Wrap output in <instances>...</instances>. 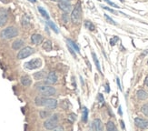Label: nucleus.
<instances>
[{"instance_id": "1", "label": "nucleus", "mask_w": 148, "mask_h": 131, "mask_svg": "<svg viewBox=\"0 0 148 131\" xmlns=\"http://www.w3.org/2000/svg\"><path fill=\"white\" fill-rule=\"evenodd\" d=\"M35 103L38 107H45L48 109H55L57 107V101L56 99L45 97H36Z\"/></svg>"}, {"instance_id": "2", "label": "nucleus", "mask_w": 148, "mask_h": 131, "mask_svg": "<svg viewBox=\"0 0 148 131\" xmlns=\"http://www.w3.org/2000/svg\"><path fill=\"white\" fill-rule=\"evenodd\" d=\"M36 88L37 90L39 91V92L45 96V97H51V96H54L56 94V89L51 87V86H48V85H46V84H40V85H37L36 86Z\"/></svg>"}, {"instance_id": "3", "label": "nucleus", "mask_w": 148, "mask_h": 131, "mask_svg": "<svg viewBox=\"0 0 148 131\" xmlns=\"http://www.w3.org/2000/svg\"><path fill=\"white\" fill-rule=\"evenodd\" d=\"M82 18V10H81V6L80 3H77L75 6L74 8L72 14H71V21L75 25H78L81 22Z\"/></svg>"}, {"instance_id": "4", "label": "nucleus", "mask_w": 148, "mask_h": 131, "mask_svg": "<svg viewBox=\"0 0 148 131\" xmlns=\"http://www.w3.org/2000/svg\"><path fill=\"white\" fill-rule=\"evenodd\" d=\"M18 35V30L14 27H8L1 32V37L5 39H11Z\"/></svg>"}, {"instance_id": "5", "label": "nucleus", "mask_w": 148, "mask_h": 131, "mask_svg": "<svg viewBox=\"0 0 148 131\" xmlns=\"http://www.w3.org/2000/svg\"><path fill=\"white\" fill-rule=\"evenodd\" d=\"M57 125H58V117H57V115H53L50 119H48L44 123L45 128H47L48 130L55 129L57 127Z\"/></svg>"}, {"instance_id": "6", "label": "nucleus", "mask_w": 148, "mask_h": 131, "mask_svg": "<svg viewBox=\"0 0 148 131\" xmlns=\"http://www.w3.org/2000/svg\"><path fill=\"white\" fill-rule=\"evenodd\" d=\"M41 66H42V61H41L40 58H34V59L25 63V67L27 69H30V70L39 68Z\"/></svg>"}, {"instance_id": "7", "label": "nucleus", "mask_w": 148, "mask_h": 131, "mask_svg": "<svg viewBox=\"0 0 148 131\" xmlns=\"http://www.w3.org/2000/svg\"><path fill=\"white\" fill-rule=\"evenodd\" d=\"M33 53H34L33 48L30 47H25L19 51V53L17 54V58L18 59H24V58H27L29 56H31Z\"/></svg>"}, {"instance_id": "8", "label": "nucleus", "mask_w": 148, "mask_h": 131, "mask_svg": "<svg viewBox=\"0 0 148 131\" xmlns=\"http://www.w3.org/2000/svg\"><path fill=\"white\" fill-rule=\"evenodd\" d=\"M58 6H59V8L65 13H69L72 9L71 4H70V2H68V1H60V2H58Z\"/></svg>"}, {"instance_id": "9", "label": "nucleus", "mask_w": 148, "mask_h": 131, "mask_svg": "<svg viewBox=\"0 0 148 131\" xmlns=\"http://www.w3.org/2000/svg\"><path fill=\"white\" fill-rule=\"evenodd\" d=\"M134 124H136V126L138 127L139 128H142V129H145V128H148V120L146 119H134Z\"/></svg>"}, {"instance_id": "10", "label": "nucleus", "mask_w": 148, "mask_h": 131, "mask_svg": "<svg viewBox=\"0 0 148 131\" xmlns=\"http://www.w3.org/2000/svg\"><path fill=\"white\" fill-rule=\"evenodd\" d=\"M47 84H50V85H53L55 83H56L57 81V76L55 72H50V73L47 75Z\"/></svg>"}, {"instance_id": "11", "label": "nucleus", "mask_w": 148, "mask_h": 131, "mask_svg": "<svg viewBox=\"0 0 148 131\" xmlns=\"http://www.w3.org/2000/svg\"><path fill=\"white\" fill-rule=\"evenodd\" d=\"M31 41L35 45H39L43 41V37L39 34H34L31 37Z\"/></svg>"}, {"instance_id": "12", "label": "nucleus", "mask_w": 148, "mask_h": 131, "mask_svg": "<svg viewBox=\"0 0 148 131\" xmlns=\"http://www.w3.org/2000/svg\"><path fill=\"white\" fill-rule=\"evenodd\" d=\"M8 21V13L5 10L0 11V27H3V26Z\"/></svg>"}, {"instance_id": "13", "label": "nucleus", "mask_w": 148, "mask_h": 131, "mask_svg": "<svg viewBox=\"0 0 148 131\" xmlns=\"http://www.w3.org/2000/svg\"><path fill=\"white\" fill-rule=\"evenodd\" d=\"M20 81H21V84L25 87H28L31 85V78L28 77V76H23L21 78H20Z\"/></svg>"}, {"instance_id": "14", "label": "nucleus", "mask_w": 148, "mask_h": 131, "mask_svg": "<svg viewBox=\"0 0 148 131\" xmlns=\"http://www.w3.org/2000/svg\"><path fill=\"white\" fill-rule=\"evenodd\" d=\"M93 128L96 131H100L103 130V125H102V122L100 119H95L94 123H93Z\"/></svg>"}, {"instance_id": "15", "label": "nucleus", "mask_w": 148, "mask_h": 131, "mask_svg": "<svg viewBox=\"0 0 148 131\" xmlns=\"http://www.w3.org/2000/svg\"><path fill=\"white\" fill-rule=\"evenodd\" d=\"M23 46H24V41L21 40V39H17V40H16L12 44V48H13V49L18 50V49H20Z\"/></svg>"}, {"instance_id": "16", "label": "nucleus", "mask_w": 148, "mask_h": 131, "mask_svg": "<svg viewBox=\"0 0 148 131\" xmlns=\"http://www.w3.org/2000/svg\"><path fill=\"white\" fill-rule=\"evenodd\" d=\"M137 97L141 100H145L148 97V94H147V92H145V90H139L137 92Z\"/></svg>"}, {"instance_id": "17", "label": "nucleus", "mask_w": 148, "mask_h": 131, "mask_svg": "<svg viewBox=\"0 0 148 131\" xmlns=\"http://www.w3.org/2000/svg\"><path fill=\"white\" fill-rule=\"evenodd\" d=\"M47 76V73L45 71H41V72H36L34 75V77L36 78V80H40V79H43L44 77H46Z\"/></svg>"}, {"instance_id": "18", "label": "nucleus", "mask_w": 148, "mask_h": 131, "mask_svg": "<svg viewBox=\"0 0 148 131\" xmlns=\"http://www.w3.org/2000/svg\"><path fill=\"white\" fill-rule=\"evenodd\" d=\"M67 43H68V45L70 46V47H71L73 49H75V50L77 52V53H80V48H79V47H78V46H77L74 41L69 40V39H68V40H67Z\"/></svg>"}, {"instance_id": "19", "label": "nucleus", "mask_w": 148, "mask_h": 131, "mask_svg": "<svg viewBox=\"0 0 148 131\" xmlns=\"http://www.w3.org/2000/svg\"><path fill=\"white\" fill-rule=\"evenodd\" d=\"M43 48L46 50V51H47V52L52 50V43H51V41L47 40V41L45 42L43 44Z\"/></svg>"}, {"instance_id": "20", "label": "nucleus", "mask_w": 148, "mask_h": 131, "mask_svg": "<svg viewBox=\"0 0 148 131\" xmlns=\"http://www.w3.org/2000/svg\"><path fill=\"white\" fill-rule=\"evenodd\" d=\"M38 11L40 12V14L45 17V18H47V19H49V15H48V13L43 8H41V6H38Z\"/></svg>"}, {"instance_id": "21", "label": "nucleus", "mask_w": 148, "mask_h": 131, "mask_svg": "<svg viewBox=\"0 0 148 131\" xmlns=\"http://www.w3.org/2000/svg\"><path fill=\"white\" fill-rule=\"evenodd\" d=\"M50 116H51L50 111H47V110L40 111V117H41V119H46V117H48Z\"/></svg>"}, {"instance_id": "22", "label": "nucleus", "mask_w": 148, "mask_h": 131, "mask_svg": "<svg viewBox=\"0 0 148 131\" xmlns=\"http://www.w3.org/2000/svg\"><path fill=\"white\" fill-rule=\"evenodd\" d=\"M106 129H107L108 131H114V130H115L116 128H115L114 124L112 121H109V122L106 124Z\"/></svg>"}, {"instance_id": "23", "label": "nucleus", "mask_w": 148, "mask_h": 131, "mask_svg": "<svg viewBox=\"0 0 148 131\" xmlns=\"http://www.w3.org/2000/svg\"><path fill=\"white\" fill-rule=\"evenodd\" d=\"M85 27L87 28V29H89L90 31H94L95 30V26L91 23V22H90V21H86L85 22Z\"/></svg>"}, {"instance_id": "24", "label": "nucleus", "mask_w": 148, "mask_h": 131, "mask_svg": "<svg viewBox=\"0 0 148 131\" xmlns=\"http://www.w3.org/2000/svg\"><path fill=\"white\" fill-rule=\"evenodd\" d=\"M92 55H93V57H94V62H95V66H96V68H97L98 70H99V72L101 73V69H100V64H99V62H98V59H97V57H96V55L94 53H92Z\"/></svg>"}, {"instance_id": "25", "label": "nucleus", "mask_w": 148, "mask_h": 131, "mask_svg": "<svg viewBox=\"0 0 148 131\" xmlns=\"http://www.w3.org/2000/svg\"><path fill=\"white\" fill-rule=\"evenodd\" d=\"M87 115H88V110L86 108H83V121L86 122L87 121Z\"/></svg>"}, {"instance_id": "26", "label": "nucleus", "mask_w": 148, "mask_h": 131, "mask_svg": "<svg viewBox=\"0 0 148 131\" xmlns=\"http://www.w3.org/2000/svg\"><path fill=\"white\" fill-rule=\"evenodd\" d=\"M47 25L49 26V27L52 28L56 33H58V29H57V28H56V26L53 23V22H51V21H48L47 22Z\"/></svg>"}, {"instance_id": "27", "label": "nucleus", "mask_w": 148, "mask_h": 131, "mask_svg": "<svg viewBox=\"0 0 148 131\" xmlns=\"http://www.w3.org/2000/svg\"><path fill=\"white\" fill-rule=\"evenodd\" d=\"M142 112L148 117V104H145L144 105V106L142 107Z\"/></svg>"}, {"instance_id": "28", "label": "nucleus", "mask_w": 148, "mask_h": 131, "mask_svg": "<svg viewBox=\"0 0 148 131\" xmlns=\"http://www.w3.org/2000/svg\"><path fill=\"white\" fill-rule=\"evenodd\" d=\"M23 26L24 27H27V26H28L29 25V19H28V17H27V16H25L24 17H23Z\"/></svg>"}, {"instance_id": "29", "label": "nucleus", "mask_w": 148, "mask_h": 131, "mask_svg": "<svg viewBox=\"0 0 148 131\" xmlns=\"http://www.w3.org/2000/svg\"><path fill=\"white\" fill-rule=\"evenodd\" d=\"M105 18L106 19V20H107V21H108L109 23H111V24H113V25H116V23H115V22H114V21L113 20V19H112L111 17H108L107 15H105Z\"/></svg>"}, {"instance_id": "30", "label": "nucleus", "mask_w": 148, "mask_h": 131, "mask_svg": "<svg viewBox=\"0 0 148 131\" xmlns=\"http://www.w3.org/2000/svg\"><path fill=\"white\" fill-rule=\"evenodd\" d=\"M117 41H118V37H114V38H112V39H111L110 43H111V45H112V46H114V45L115 43H116Z\"/></svg>"}, {"instance_id": "31", "label": "nucleus", "mask_w": 148, "mask_h": 131, "mask_svg": "<svg viewBox=\"0 0 148 131\" xmlns=\"http://www.w3.org/2000/svg\"><path fill=\"white\" fill-rule=\"evenodd\" d=\"M98 100L101 104H104L105 103V99H104V97H103V95L102 94H99L98 96Z\"/></svg>"}, {"instance_id": "32", "label": "nucleus", "mask_w": 148, "mask_h": 131, "mask_svg": "<svg viewBox=\"0 0 148 131\" xmlns=\"http://www.w3.org/2000/svg\"><path fill=\"white\" fill-rule=\"evenodd\" d=\"M105 1H106V3H108L109 5H111L112 6H114V8H118V6H117V5H115L114 3H113V2H111V1H109V0H105Z\"/></svg>"}, {"instance_id": "33", "label": "nucleus", "mask_w": 148, "mask_h": 131, "mask_svg": "<svg viewBox=\"0 0 148 131\" xmlns=\"http://www.w3.org/2000/svg\"><path fill=\"white\" fill-rule=\"evenodd\" d=\"M103 8L104 9H106V10H108V11H110V12H112V13H116L114 10H113V9H110L109 8H107V6H103Z\"/></svg>"}, {"instance_id": "34", "label": "nucleus", "mask_w": 148, "mask_h": 131, "mask_svg": "<svg viewBox=\"0 0 148 131\" xmlns=\"http://www.w3.org/2000/svg\"><path fill=\"white\" fill-rule=\"evenodd\" d=\"M54 130H63V128L62 127H56Z\"/></svg>"}, {"instance_id": "35", "label": "nucleus", "mask_w": 148, "mask_h": 131, "mask_svg": "<svg viewBox=\"0 0 148 131\" xmlns=\"http://www.w3.org/2000/svg\"><path fill=\"white\" fill-rule=\"evenodd\" d=\"M145 85H146V86L148 87V77L145 78Z\"/></svg>"}, {"instance_id": "36", "label": "nucleus", "mask_w": 148, "mask_h": 131, "mask_svg": "<svg viewBox=\"0 0 148 131\" xmlns=\"http://www.w3.org/2000/svg\"><path fill=\"white\" fill-rule=\"evenodd\" d=\"M116 80H117V84H118V87H119V88H120V89H122V88H121V86H120V81H119V78H117Z\"/></svg>"}, {"instance_id": "37", "label": "nucleus", "mask_w": 148, "mask_h": 131, "mask_svg": "<svg viewBox=\"0 0 148 131\" xmlns=\"http://www.w3.org/2000/svg\"><path fill=\"white\" fill-rule=\"evenodd\" d=\"M28 1L32 2V3H36V0H28Z\"/></svg>"}, {"instance_id": "38", "label": "nucleus", "mask_w": 148, "mask_h": 131, "mask_svg": "<svg viewBox=\"0 0 148 131\" xmlns=\"http://www.w3.org/2000/svg\"><path fill=\"white\" fill-rule=\"evenodd\" d=\"M52 1H55V2H59L60 0H52Z\"/></svg>"}]
</instances>
